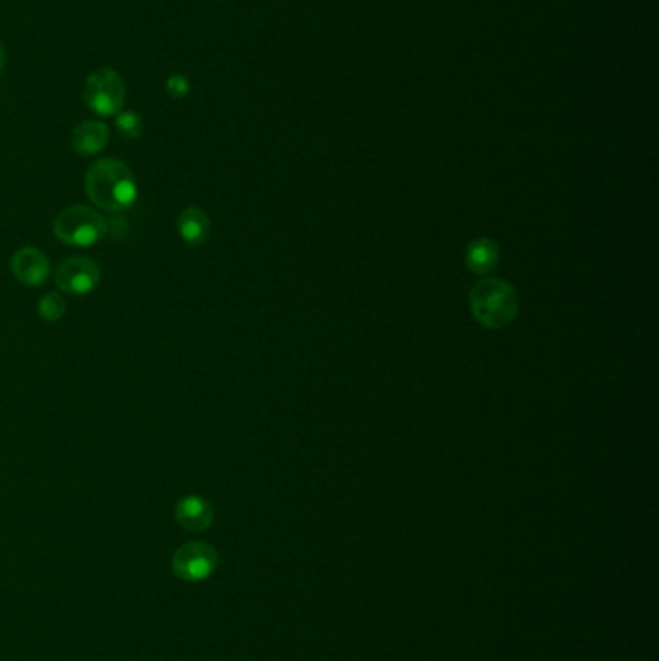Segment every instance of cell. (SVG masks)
<instances>
[{"mask_svg": "<svg viewBox=\"0 0 659 661\" xmlns=\"http://www.w3.org/2000/svg\"><path fill=\"white\" fill-rule=\"evenodd\" d=\"M86 194L97 207L111 213H124L138 202V182L122 161L101 159L87 171Z\"/></svg>", "mask_w": 659, "mask_h": 661, "instance_id": "6da1fadb", "label": "cell"}, {"mask_svg": "<svg viewBox=\"0 0 659 661\" xmlns=\"http://www.w3.org/2000/svg\"><path fill=\"white\" fill-rule=\"evenodd\" d=\"M518 308V294L509 281L489 277L470 290L472 317L491 331L509 327L518 316Z\"/></svg>", "mask_w": 659, "mask_h": 661, "instance_id": "7a4b0ae2", "label": "cell"}, {"mask_svg": "<svg viewBox=\"0 0 659 661\" xmlns=\"http://www.w3.org/2000/svg\"><path fill=\"white\" fill-rule=\"evenodd\" d=\"M109 232V221L87 205H70L55 219L58 240L72 248H91Z\"/></svg>", "mask_w": 659, "mask_h": 661, "instance_id": "3957f363", "label": "cell"}, {"mask_svg": "<svg viewBox=\"0 0 659 661\" xmlns=\"http://www.w3.org/2000/svg\"><path fill=\"white\" fill-rule=\"evenodd\" d=\"M87 109L99 116H115L126 101V86L113 68H99L87 76L82 89Z\"/></svg>", "mask_w": 659, "mask_h": 661, "instance_id": "277c9868", "label": "cell"}, {"mask_svg": "<svg viewBox=\"0 0 659 661\" xmlns=\"http://www.w3.org/2000/svg\"><path fill=\"white\" fill-rule=\"evenodd\" d=\"M172 573L186 582H201L219 567V553L211 544L188 542L172 553Z\"/></svg>", "mask_w": 659, "mask_h": 661, "instance_id": "5b68a950", "label": "cell"}, {"mask_svg": "<svg viewBox=\"0 0 659 661\" xmlns=\"http://www.w3.org/2000/svg\"><path fill=\"white\" fill-rule=\"evenodd\" d=\"M57 287L70 296H86L101 283V267L95 259L74 256L64 259L55 273Z\"/></svg>", "mask_w": 659, "mask_h": 661, "instance_id": "8992f818", "label": "cell"}, {"mask_svg": "<svg viewBox=\"0 0 659 661\" xmlns=\"http://www.w3.org/2000/svg\"><path fill=\"white\" fill-rule=\"evenodd\" d=\"M10 269H12V275L16 277V281H20L22 285L41 287L49 279L51 261L41 250L26 246L12 256Z\"/></svg>", "mask_w": 659, "mask_h": 661, "instance_id": "52a82bcc", "label": "cell"}, {"mask_svg": "<svg viewBox=\"0 0 659 661\" xmlns=\"http://www.w3.org/2000/svg\"><path fill=\"white\" fill-rule=\"evenodd\" d=\"M174 518L180 528L192 534H200L211 528L215 520L213 505L200 495H186L174 507Z\"/></svg>", "mask_w": 659, "mask_h": 661, "instance_id": "ba28073f", "label": "cell"}, {"mask_svg": "<svg viewBox=\"0 0 659 661\" xmlns=\"http://www.w3.org/2000/svg\"><path fill=\"white\" fill-rule=\"evenodd\" d=\"M109 138H111V132H109L107 124H103L99 120H86L74 128L70 144L78 155L91 157V155L101 153L107 147Z\"/></svg>", "mask_w": 659, "mask_h": 661, "instance_id": "9c48e42d", "label": "cell"}, {"mask_svg": "<svg viewBox=\"0 0 659 661\" xmlns=\"http://www.w3.org/2000/svg\"><path fill=\"white\" fill-rule=\"evenodd\" d=\"M176 229L188 246H203L211 234V219L201 207L190 205L178 215Z\"/></svg>", "mask_w": 659, "mask_h": 661, "instance_id": "30bf717a", "label": "cell"}, {"mask_svg": "<svg viewBox=\"0 0 659 661\" xmlns=\"http://www.w3.org/2000/svg\"><path fill=\"white\" fill-rule=\"evenodd\" d=\"M499 258H501V250H499L497 242L488 236H482L468 244L464 261H466V267L470 273L488 275L489 271H493L497 267Z\"/></svg>", "mask_w": 659, "mask_h": 661, "instance_id": "8fae6325", "label": "cell"}, {"mask_svg": "<svg viewBox=\"0 0 659 661\" xmlns=\"http://www.w3.org/2000/svg\"><path fill=\"white\" fill-rule=\"evenodd\" d=\"M37 314L47 323H57L66 314V300L58 292L45 294L37 304Z\"/></svg>", "mask_w": 659, "mask_h": 661, "instance_id": "7c38bea8", "label": "cell"}, {"mask_svg": "<svg viewBox=\"0 0 659 661\" xmlns=\"http://www.w3.org/2000/svg\"><path fill=\"white\" fill-rule=\"evenodd\" d=\"M116 130L126 140H138L144 132V120L134 111H126L116 116Z\"/></svg>", "mask_w": 659, "mask_h": 661, "instance_id": "4fadbf2b", "label": "cell"}, {"mask_svg": "<svg viewBox=\"0 0 659 661\" xmlns=\"http://www.w3.org/2000/svg\"><path fill=\"white\" fill-rule=\"evenodd\" d=\"M167 91L174 99H182L190 93V82L182 74H174L167 80Z\"/></svg>", "mask_w": 659, "mask_h": 661, "instance_id": "5bb4252c", "label": "cell"}, {"mask_svg": "<svg viewBox=\"0 0 659 661\" xmlns=\"http://www.w3.org/2000/svg\"><path fill=\"white\" fill-rule=\"evenodd\" d=\"M4 60H6V51H4V45L0 41V74H2V68H4Z\"/></svg>", "mask_w": 659, "mask_h": 661, "instance_id": "9a60e30c", "label": "cell"}]
</instances>
